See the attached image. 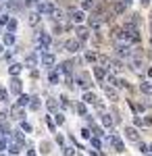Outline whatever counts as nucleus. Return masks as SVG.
I'll list each match as a JSON object with an SVG mask.
<instances>
[{"mask_svg":"<svg viewBox=\"0 0 152 156\" xmlns=\"http://www.w3.org/2000/svg\"><path fill=\"white\" fill-rule=\"evenodd\" d=\"M52 9H54V4L52 2H46V0H40L35 4V12H40V15H50Z\"/></svg>","mask_w":152,"mask_h":156,"instance_id":"nucleus-1","label":"nucleus"},{"mask_svg":"<svg viewBox=\"0 0 152 156\" xmlns=\"http://www.w3.org/2000/svg\"><path fill=\"white\" fill-rule=\"evenodd\" d=\"M52 44V37H50V34H46V31H40L38 34V46L44 50V48H48Z\"/></svg>","mask_w":152,"mask_h":156,"instance_id":"nucleus-2","label":"nucleus"},{"mask_svg":"<svg viewBox=\"0 0 152 156\" xmlns=\"http://www.w3.org/2000/svg\"><path fill=\"white\" fill-rule=\"evenodd\" d=\"M115 52H117L121 58H127V56H131V48H129V44H123V42H119L117 46H115Z\"/></svg>","mask_w":152,"mask_h":156,"instance_id":"nucleus-3","label":"nucleus"},{"mask_svg":"<svg viewBox=\"0 0 152 156\" xmlns=\"http://www.w3.org/2000/svg\"><path fill=\"white\" fill-rule=\"evenodd\" d=\"M65 48H67V52L75 54V52H79V48H81V42H79V40H69V42L65 44Z\"/></svg>","mask_w":152,"mask_h":156,"instance_id":"nucleus-4","label":"nucleus"},{"mask_svg":"<svg viewBox=\"0 0 152 156\" xmlns=\"http://www.w3.org/2000/svg\"><path fill=\"white\" fill-rule=\"evenodd\" d=\"M85 19H88V17H85V11H71V21H73V23H83V21H85Z\"/></svg>","mask_w":152,"mask_h":156,"instance_id":"nucleus-5","label":"nucleus"},{"mask_svg":"<svg viewBox=\"0 0 152 156\" xmlns=\"http://www.w3.org/2000/svg\"><path fill=\"white\" fill-rule=\"evenodd\" d=\"M75 81H77V85H79V87H81L83 92H88V90H90V79H88V75H77V79H75Z\"/></svg>","mask_w":152,"mask_h":156,"instance_id":"nucleus-6","label":"nucleus"},{"mask_svg":"<svg viewBox=\"0 0 152 156\" xmlns=\"http://www.w3.org/2000/svg\"><path fill=\"white\" fill-rule=\"evenodd\" d=\"M54 54H52V52H48V50H42V62H44V65H46V67H52V65H54Z\"/></svg>","mask_w":152,"mask_h":156,"instance_id":"nucleus-7","label":"nucleus"},{"mask_svg":"<svg viewBox=\"0 0 152 156\" xmlns=\"http://www.w3.org/2000/svg\"><path fill=\"white\" fill-rule=\"evenodd\" d=\"M50 15H52V21H54L56 25H60V23H63V19H65V12L60 11V9H56V6L52 9V12H50Z\"/></svg>","mask_w":152,"mask_h":156,"instance_id":"nucleus-8","label":"nucleus"},{"mask_svg":"<svg viewBox=\"0 0 152 156\" xmlns=\"http://www.w3.org/2000/svg\"><path fill=\"white\" fill-rule=\"evenodd\" d=\"M48 81L52 85H56L60 81V71L59 69H50V73H48Z\"/></svg>","mask_w":152,"mask_h":156,"instance_id":"nucleus-9","label":"nucleus"},{"mask_svg":"<svg viewBox=\"0 0 152 156\" xmlns=\"http://www.w3.org/2000/svg\"><path fill=\"white\" fill-rule=\"evenodd\" d=\"M88 21H90V27H92V29L102 27V17H100V15H92V17H88Z\"/></svg>","mask_w":152,"mask_h":156,"instance_id":"nucleus-10","label":"nucleus"},{"mask_svg":"<svg viewBox=\"0 0 152 156\" xmlns=\"http://www.w3.org/2000/svg\"><path fill=\"white\" fill-rule=\"evenodd\" d=\"M21 87H23L21 79H17V77H15V79L11 81V92L15 94V96H19V94H21Z\"/></svg>","mask_w":152,"mask_h":156,"instance_id":"nucleus-11","label":"nucleus"},{"mask_svg":"<svg viewBox=\"0 0 152 156\" xmlns=\"http://www.w3.org/2000/svg\"><path fill=\"white\" fill-rule=\"evenodd\" d=\"M110 144H113V148H115L117 152H123V150H125V144L119 140L117 135H110Z\"/></svg>","mask_w":152,"mask_h":156,"instance_id":"nucleus-12","label":"nucleus"},{"mask_svg":"<svg viewBox=\"0 0 152 156\" xmlns=\"http://www.w3.org/2000/svg\"><path fill=\"white\" fill-rule=\"evenodd\" d=\"M21 142H17V140H11V142H9V152H11V154H19V152H21Z\"/></svg>","mask_w":152,"mask_h":156,"instance_id":"nucleus-13","label":"nucleus"},{"mask_svg":"<svg viewBox=\"0 0 152 156\" xmlns=\"http://www.w3.org/2000/svg\"><path fill=\"white\" fill-rule=\"evenodd\" d=\"M94 75H96V79L102 83V81L106 79V69L104 67H94Z\"/></svg>","mask_w":152,"mask_h":156,"instance_id":"nucleus-14","label":"nucleus"},{"mask_svg":"<svg viewBox=\"0 0 152 156\" xmlns=\"http://www.w3.org/2000/svg\"><path fill=\"white\" fill-rule=\"evenodd\" d=\"M88 37H90V29L88 27H77V40L79 42H85Z\"/></svg>","mask_w":152,"mask_h":156,"instance_id":"nucleus-15","label":"nucleus"},{"mask_svg":"<svg viewBox=\"0 0 152 156\" xmlns=\"http://www.w3.org/2000/svg\"><path fill=\"white\" fill-rule=\"evenodd\" d=\"M21 71H23V65H21V62H13L11 67H9V73H11L13 77H17Z\"/></svg>","mask_w":152,"mask_h":156,"instance_id":"nucleus-16","label":"nucleus"},{"mask_svg":"<svg viewBox=\"0 0 152 156\" xmlns=\"http://www.w3.org/2000/svg\"><path fill=\"white\" fill-rule=\"evenodd\" d=\"M125 133H127V137L131 140V142H140V135H138V131H136V127H127Z\"/></svg>","mask_w":152,"mask_h":156,"instance_id":"nucleus-17","label":"nucleus"},{"mask_svg":"<svg viewBox=\"0 0 152 156\" xmlns=\"http://www.w3.org/2000/svg\"><path fill=\"white\" fill-rule=\"evenodd\" d=\"M83 102H88V104H98V98L94 96L92 92H83Z\"/></svg>","mask_w":152,"mask_h":156,"instance_id":"nucleus-18","label":"nucleus"},{"mask_svg":"<svg viewBox=\"0 0 152 156\" xmlns=\"http://www.w3.org/2000/svg\"><path fill=\"white\" fill-rule=\"evenodd\" d=\"M40 106H42V102H40V98H38V96L29 98V108H31V110H38Z\"/></svg>","mask_w":152,"mask_h":156,"instance_id":"nucleus-19","label":"nucleus"},{"mask_svg":"<svg viewBox=\"0 0 152 156\" xmlns=\"http://www.w3.org/2000/svg\"><path fill=\"white\" fill-rule=\"evenodd\" d=\"M29 104V96L27 94H19V102H17V106H27Z\"/></svg>","mask_w":152,"mask_h":156,"instance_id":"nucleus-20","label":"nucleus"},{"mask_svg":"<svg viewBox=\"0 0 152 156\" xmlns=\"http://www.w3.org/2000/svg\"><path fill=\"white\" fill-rule=\"evenodd\" d=\"M6 6H9L11 11H19V9H21V2H17V0H6Z\"/></svg>","mask_w":152,"mask_h":156,"instance_id":"nucleus-21","label":"nucleus"},{"mask_svg":"<svg viewBox=\"0 0 152 156\" xmlns=\"http://www.w3.org/2000/svg\"><path fill=\"white\" fill-rule=\"evenodd\" d=\"M23 117H25V112L21 110V108L17 106V108H13V119H19V121H23Z\"/></svg>","mask_w":152,"mask_h":156,"instance_id":"nucleus-22","label":"nucleus"},{"mask_svg":"<svg viewBox=\"0 0 152 156\" xmlns=\"http://www.w3.org/2000/svg\"><path fill=\"white\" fill-rule=\"evenodd\" d=\"M113 9H115V12H123L125 11V9H127V4H123V2H121V0H117V2H115V6H113Z\"/></svg>","mask_w":152,"mask_h":156,"instance_id":"nucleus-23","label":"nucleus"},{"mask_svg":"<svg viewBox=\"0 0 152 156\" xmlns=\"http://www.w3.org/2000/svg\"><path fill=\"white\" fill-rule=\"evenodd\" d=\"M2 42H4L6 46H13V44H15V34H6V36L2 37Z\"/></svg>","mask_w":152,"mask_h":156,"instance_id":"nucleus-24","label":"nucleus"},{"mask_svg":"<svg viewBox=\"0 0 152 156\" xmlns=\"http://www.w3.org/2000/svg\"><path fill=\"white\" fill-rule=\"evenodd\" d=\"M85 60H88V62H96V60H98V54L92 52V50H88V52H85Z\"/></svg>","mask_w":152,"mask_h":156,"instance_id":"nucleus-25","label":"nucleus"},{"mask_svg":"<svg viewBox=\"0 0 152 156\" xmlns=\"http://www.w3.org/2000/svg\"><path fill=\"white\" fill-rule=\"evenodd\" d=\"M113 123H115V121H113L110 115H102V125H104V127H113Z\"/></svg>","mask_w":152,"mask_h":156,"instance_id":"nucleus-26","label":"nucleus"},{"mask_svg":"<svg viewBox=\"0 0 152 156\" xmlns=\"http://www.w3.org/2000/svg\"><path fill=\"white\" fill-rule=\"evenodd\" d=\"M63 152H65V156H77V152H75L73 146H63Z\"/></svg>","mask_w":152,"mask_h":156,"instance_id":"nucleus-27","label":"nucleus"},{"mask_svg":"<svg viewBox=\"0 0 152 156\" xmlns=\"http://www.w3.org/2000/svg\"><path fill=\"white\" fill-rule=\"evenodd\" d=\"M71 69H73V62H63V65L59 67L60 73H71Z\"/></svg>","mask_w":152,"mask_h":156,"instance_id":"nucleus-28","label":"nucleus"},{"mask_svg":"<svg viewBox=\"0 0 152 156\" xmlns=\"http://www.w3.org/2000/svg\"><path fill=\"white\" fill-rule=\"evenodd\" d=\"M100 85H102V83H100ZM102 90H104V94L110 98V100H115V98H117V94H115V92H113V90H110L108 85H102Z\"/></svg>","mask_w":152,"mask_h":156,"instance_id":"nucleus-29","label":"nucleus"},{"mask_svg":"<svg viewBox=\"0 0 152 156\" xmlns=\"http://www.w3.org/2000/svg\"><path fill=\"white\" fill-rule=\"evenodd\" d=\"M140 90L144 92V94H152V83H148V81H144V83L140 85Z\"/></svg>","mask_w":152,"mask_h":156,"instance_id":"nucleus-30","label":"nucleus"},{"mask_svg":"<svg viewBox=\"0 0 152 156\" xmlns=\"http://www.w3.org/2000/svg\"><path fill=\"white\" fill-rule=\"evenodd\" d=\"M35 62H38V56H35V54H29L27 60H25V65H27V67H34Z\"/></svg>","mask_w":152,"mask_h":156,"instance_id":"nucleus-31","label":"nucleus"},{"mask_svg":"<svg viewBox=\"0 0 152 156\" xmlns=\"http://www.w3.org/2000/svg\"><path fill=\"white\" fill-rule=\"evenodd\" d=\"M54 123H56V125H63V123H65V115H63V112H56V115H54Z\"/></svg>","mask_w":152,"mask_h":156,"instance_id":"nucleus-32","label":"nucleus"},{"mask_svg":"<svg viewBox=\"0 0 152 156\" xmlns=\"http://www.w3.org/2000/svg\"><path fill=\"white\" fill-rule=\"evenodd\" d=\"M6 27H9V34H13V31H15V29H17V19H11V21H9V25H6Z\"/></svg>","mask_w":152,"mask_h":156,"instance_id":"nucleus-33","label":"nucleus"},{"mask_svg":"<svg viewBox=\"0 0 152 156\" xmlns=\"http://www.w3.org/2000/svg\"><path fill=\"white\" fill-rule=\"evenodd\" d=\"M9 21H11V19H9V15H0V27H6Z\"/></svg>","mask_w":152,"mask_h":156,"instance_id":"nucleus-34","label":"nucleus"},{"mask_svg":"<svg viewBox=\"0 0 152 156\" xmlns=\"http://www.w3.org/2000/svg\"><path fill=\"white\" fill-rule=\"evenodd\" d=\"M92 6H94V2H90V0H81V9L83 11H90Z\"/></svg>","mask_w":152,"mask_h":156,"instance_id":"nucleus-35","label":"nucleus"},{"mask_svg":"<svg viewBox=\"0 0 152 156\" xmlns=\"http://www.w3.org/2000/svg\"><path fill=\"white\" fill-rule=\"evenodd\" d=\"M129 106H131V110H136V112H142L144 110V106L142 104H136V102H129Z\"/></svg>","mask_w":152,"mask_h":156,"instance_id":"nucleus-36","label":"nucleus"},{"mask_svg":"<svg viewBox=\"0 0 152 156\" xmlns=\"http://www.w3.org/2000/svg\"><path fill=\"white\" fill-rule=\"evenodd\" d=\"M81 137H83V140H90V137H92V131L83 127V129H81Z\"/></svg>","mask_w":152,"mask_h":156,"instance_id":"nucleus-37","label":"nucleus"},{"mask_svg":"<svg viewBox=\"0 0 152 156\" xmlns=\"http://www.w3.org/2000/svg\"><path fill=\"white\" fill-rule=\"evenodd\" d=\"M9 100V94H6V90H2L0 87V102H6Z\"/></svg>","mask_w":152,"mask_h":156,"instance_id":"nucleus-38","label":"nucleus"},{"mask_svg":"<svg viewBox=\"0 0 152 156\" xmlns=\"http://www.w3.org/2000/svg\"><path fill=\"white\" fill-rule=\"evenodd\" d=\"M48 108H50V110H56V108H59V102H56V100H48Z\"/></svg>","mask_w":152,"mask_h":156,"instance_id":"nucleus-39","label":"nucleus"},{"mask_svg":"<svg viewBox=\"0 0 152 156\" xmlns=\"http://www.w3.org/2000/svg\"><path fill=\"white\" fill-rule=\"evenodd\" d=\"M46 123H48V127H50V131L54 133V129H56V123H54L52 119H46Z\"/></svg>","mask_w":152,"mask_h":156,"instance_id":"nucleus-40","label":"nucleus"},{"mask_svg":"<svg viewBox=\"0 0 152 156\" xmlns=\"http://www.w3.org/2000/svg\"><path fill=\"white\" fill-rule=\"evenodd\" d=\"M77 112H79V115H85V102L77 104Z\"/></svg>","mask_w":152,"mask_h":156,"instance_id":"nucleus-41","label":"nucleus"},{"mask_svg":"<svg viewBox=\"0 0 152 156\" xmlns=\"http://www.w3.org/2000/svg\"><path fill=\"white\" fill-rule=\"evenodd\" d=\"M13 140H17V142H21V144H23V133H21V131H15V137H13Z\"/></svg>","mask_w":152,"mask_h":156,"instance_id":"nucleus-42","label":"nucleus"},{"mask_svg":"<svg viewBox=\"0 0 152 156\" xmlns=\"http://www.w3.org/2000/svg\"><path fill=\"white\" fill-rule=\"evenodd\" d=\"M6 146H9L6 137H0V150H6Z\"/></svg>","mask_w":152,"mask_h":156,"instance_id":"nucleus-43","label":"nucleus"},{"mask_svg":"<svg viewBox=\"0 0 152 156\" xmlns=\"http://www.w3.org/2000/svg\"><path fill=\"white\" fill-rule=\"evenodd\" d=\"M40 21V12H35V15H31V19H29V23L34 25V23H38Z\"/></svg>","mask_w":152,"mask_h":156,"instance_id":"nucleus-44","label":"nucleus"},{"mask_svg":"<svg viewBox=\"0 0 152 156\" xmlns=\"http://www.w3.org/2000/svg\"><path fill=\"white\" fill-rule=\"evenodd\" d=\"M21 127H23V131H31V125H29V123H25V121H21Z\"/></svg>","mask_w":152,"mask_h":156,"instance_id":"nucleus-45","label":"nucleus"},{"mask_svg":"<svg viewBox=\"0 0 152 156\" xmlns=\"http://www.w3.org/2000/svg\"><path fill=\"white\" fill-rule=\"evenodd\" d=\"M92 146H94V148H100V146H102L100 137H94V140H92Z\"/></svg>","mask_w":152,"mask_h":156,"instance_id":"nucleus-46","label":"nucleus"},{"mask_svg":"<svg viewBox=\"0 0 152 156\" xmlns=\"http://www.w3.org/2000/svg\"><path fill=\"white\" fill-rule=\"evenodd\" d=\"M133 125H138V127H140V125H144V121H142L140 117H133Z\"/></svg>","mask_w":152,"mask_h":156,"instance_id":"nucleus-47","label":"nucleus"},{"mask_svg":"<svg viewBox=\"0 0 152 156\" xmlns=\"http://www.w3.org/2000/svg\"><path fill=\"white\" fill-rule=\"evenodd\" d=\"M56 144H60V146H65V137H63V135H56Z\"/></svg>","mask_w":152,"mask_h":156,"instance_id":"nucleus-48","label":"nucleus"},{"mask_svg":"<svg viewBox=\"0 0 152 156\" xmlns=\"http://www.w3.org/2000/svg\"><path fill=\"white\" fill-rule=\"evenodd\" d=\"M90 154H92V156H104L102 152H96V150H90Z\"/></svg>","mask_w":152,"mask_h":156,"instance_id":"nucleus-49","label":"nucleus"},{"mask_svg":"<svg viewBox=\"0 0 152 156\" xmlns=\"http://www.w3.org/2000/svg\"><path fill=\"white\" fill-rule=\"evenodd\" d=\"M146 154H148V156H152V146L148 148V150H146Z\"/></svg>","mask_w":152,"mask_h":156,"instance_id":"nucleus-50","label":"nucleus"},{"mask_svg":"<svg viewBox=\"0 0 152 156\" xmlns=\"http://www.w3.org/2000/svg\"><path fill=\"white\" fill-rule=\"evenodd\" d=\"M121 2H123V4H127V6L131 4V0H121Z\"/></svg>","mask_w":152,"mask_h":156,"instance_id":"nucleus-51","label":"nucleus"},{"mask_svg":"<svg viewBox=\"0 0 152 156\" xmlns=\"http://www.w3.org/2000/svg\"><path fill=\"white\" fill-rule=\"evenodd\" d=\"M148 2H150V0H142V4H148Z\"/></svg>","mask_w":152,"mask_h":156,"instance_id":"nucleus-52","label":"nucleus"},{"mask_svg":"<svg viewBox=\"0 0 152 156\" xmlns=\"http://www.w3.org/2000/svg\"><path fill=\"white\" fill-rule=\"evenodd\" d=\"M0 52H2V46H0Z\"/></svg>","mask_w":152,"mask_h":156,"instance_id":"nucleus-53","label":"nucleus"},{"mask_svg":"<svg viewBox=\"0 0 152 156\" xmlns=\"http://www.w3.org/2000/svg\"><path fill=\"white\" fill-rule=\"evenodd\" d=\"M90 2H94V0H90Z\"/></svg>","mask_w":152,"mask_h":156,"instance_id":"nucleus-54","label":"nucleus"},{"mask_svg":"<svg viewBox=\"0 0 152 156\" xmlns=\"http://www.w3.org/2000/svg\"><path fill=\"white\" fill-rule=\"evenodd\" d=\"M38 2H40V0H38Z\"/></svg>","mask_w":152,"mask_h":156,"instance_id":"nucleus-55","label":"nucleus"},{"mask_svg":"<svg viewBox=\"0 0 152 156\" xmlns=\"http://www.w3.org/2000/svg\"><path fill=\"white\" fill-rule=\"evenodd\" d=\"M0 156H2V154H0Z\"/></svg>","mask_w":152,"mask_h":156,"instance_id":"nucleus-56","label":"nucleus"}]
</instances>
